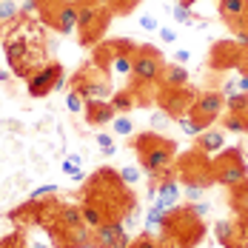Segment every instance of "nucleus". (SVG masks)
<instances>
[{
  "label": "nucleus",
  "instance_id": "obj_1",
  "mask_svg": "<svg viewBox=\"0 0 248 248\" xmlns=\"http://www.w3.org/2000/svg\"><path fill=\"white\" fill-rule=\"evenodd\" d=\"M3 51L9 60V69L15 77H29L34 75L40 66L49 63V40H46V26L34 17H17L15 23L6 29L3 37Z\"/></svg>",
  "mask_w": 248,
  "mask_h": 248
},
{
  "label": "nucleus",
  "instance_id": "obj_2",
  "mask_svg": "<svg viewBox=\"0 0 248 248\" xmlns=\"http://www.w3.org/2000/svg\"><path fill=\"white\" fill-rule=\"evenodd\" d=\"M83 200L97 205L106 223H123L125 211L131 205H137L131 186H125L120 180V171H114V169H97L92 174L83 188Z\"/></svg>",
  "mask_w": 248,
  "mask_h": 248
},
{
  "label": "nucleus",
  "instance_id": "obj_3",
  "mask_svg": "<svg viewBox=\"0 0 248 248\" xmlns=\"http://www.w3.org/2000/svg\"><path fill=\"white\" fill-rule=\"evenodd\" d=\"M163 69H166L163 51L157 49L154 43H140L137 54L131 57V75H128V92L134 94V103L137 106L157 103Z\"/></svg>",
  "mask_w": 248,
  "mask_h": 248
},
{
  "label": "nucleus",
  "instance_id": "obj_4",
  "mask_svg": "<svg viewBox=\"0 0 248 248\" xmlns=\"http://www.w3.org/2000/svg\"><path fill=\"white\" fill-rule=\"evenodd\" d=\"M128 146L137 151L140 157V166L143 171L149 174L151 180H166L171 177L174 171V163H177V143L163 137L160 131H143L137 137L128 140Z\"/></svg>",
  "mask_w": 248,
  "mask_h": 248
},
{
  "label": "nucleus",
  "instance_id": "obj_5",
  "mask_svg": "<svg viewBox=\"0 0 248 248\" xmlns=\"http://www.w3.org/2000/svg\"><path fill=\"white\" fill-rule=\"evenodd\" d=\"M160 237L180 248H197L205 237V220L191 211V205H177L166 211Z\"/></svg>",
  "mask_w": 248,
  "mask_h": 248
},
{
  "label": "nucleus",
  "instance_id": "obj_6",
  "mask_svg": "<svg viewBox=\"0 0 248 248\" xmlns=\"http://www.w3.org/2000/svg\"><path fill=\"white\" fill-rule=\"evenodd\" d=\"M174 171H177V180L183 186H200V188L217 186L214 183V160L197 146L186 154H180V160L174 163Z\"/></svg>",
  "mask_w": 248,
  "mask_h": 248
},
{
  "label": "nucleus",
  "instance_id": "obj_7",
  "mask_svg": "<svg viewBox=\"0 0 248 248\" xmlns=\"http://www.w3.org/2000/svg\"><path fill=\"white\" fill-rule=\"evenodd\" d=\"M111 12L106 9V6H100V3H89V6H80L77 9V37H80V46H97L103 43V37H106V29L111 23Z\"/></svg>",
  "mask_w": 248,
  "mask_h": 248
},
{
  "label": "nucleus",
  "instance_id": "obj_8",
  "mask_svg": "<svg viewBox=\"0 0 248 248\" xmlns=\"http://www.w3.org/2000/svg\"><path fill=\"white\" fill-rule=\"evenodd\" d=\"M243 180H248V160L243 146H231V149L217 151V157H214V183L225 186V188H234Z\"/></svg>",
  "mask_w": 248,
  "mask_h": 248
},
{
  "label": "nucleus",
  "instance_id": "obj_9",
  "mask_svg": "<svg viewBox=\"0 0 248 248\" xmlns=\"http://www.w3.org/2000/svg\"><path fill=\"white\" fill-rule=\"evenodd\" d=\"M69 86H72V92H77L83 100H89V97L111 100V94H114L108 75H106V72H100L94 63H86V66H80L75 75H72Z\"/></svg>",
  "mask_w": 248,
  "mask_h": 248
},
{
  "label": "nucleus",
  "instance_id": "obj_10",
  "mask_svg": "<svg viewBox=\"0 0 248 248\" xmlns=\"http://www.w3.org/2000/svg\"><path fill=\"white\" fill-rule=\"evenodd\" d=\"M37 17L43 26H49L60 34L77 31V6H72L69 0H40Z\"/></svg>",
  "mask_w": 248,
  "mask_h": 248
},
{
  "label": "nucleus",
  "instance_id": "obj_11",
  "mask_svg": "<svg viewBox=\"0 0 248 248\" xmlns=\"http://www.w3.org/2000/svg\"><path fill=\"white\" fill-rule=\"evenodd\" d=\"M225 114V97L223 92H197L194 106L188 108V117L191 123L197 125V131H205L217 123Z\"/></svg>",
  "mask_w": 248,
  "mask_h": 248
},
{
  "label": "nucleus",
  "instance_id": "obj_12",
  "mask_svg": "<svg viewBox=\"0 0 248 248\" xmlns=\"http://www.w3.org/2000/svg\"><path fill=\"white\" fill-rule=\"evenodd\" d=\"M194 100H197V89H191V86H177V89L160 86V92H157L160 111H166L171 120H177L180 114H188V108L194 106Z\"/></svg>",
  "mask_w": 248,
  "mask_h": 248
},
{
  "label": "nucleus",
  "instance_id": "obj_13",
  "mask_svg": "<svg viewBox=\"0 0 248 248\" xmlns=\"http://www.w3.org/2000/svg\"><path fill=\"white\" fill-rule=\"evenodd\" d=\"M63 72V66L57 63V60H49L46 66H40L34 75L26 80V92H29V97H49L51 92H54V83H57V75Z\"/></svg>",
  "mask_w": 248,
  "mask_h": 248
},
{
  "label": "nucleus",
  "instance_id": "obj_14",
  "mask_svg": "<svg viewBox=\"0 0 248 248\" xmlns=\"http://www.w3.org/2000/svg\"><path fill=\"white\" fill-rule=\"evenodd\" d=\"M240 43L237 40H217L211 46L208 54V69L211 72H225V69H237V60H240Z\"/></svg>",
  "mask_w": 248,
  "mask_h": 248
},
{
  "label": "nucleus",
  "instance_id": "obj_15",
  "mask_svg": "<svg viewBox=\"0 0 248 248\" xmlns=\"http://www.w3.org/2000/svg\"><path fill=\"white\" fill-rule=\"evenodd\" d=\"M131 237L123 223H103L92 231V246L94 248H128Z\"/></svg>",
  "mask_w": 248,
  "mask_h": 248
},
{
  "label": "nucleus",
  "instance_id": "obj_16",
  "mask_svg": "<svg viewBox=\"0 0 248 248\" xmlns=\"http://www.w3.org/2000/svg\"><path fill=\"white\" fill-rule=\"evenodd\" d=\"M154 183H157L154 205H157L160 211H171V208H177V202H180V194H183V183L177 180V174L166 177V180H154Z\"/></svg>",
  "mask_w": 248,
  "mask_h": 248
},
{
  "label": "nucleus",
  "instance_id": "obj_17",
  "mask_svg": "<svg viewBox=\"0 0 248 248\" xmlns=\"http://www.w3.org/2000/svg\"><path fill=\"white\" fill-rule=\"evenodd\" d=\"M114 106H111V100H97V97H89L86 100V106H83V117H86V123L89 125H106L114 120Z\"/></svg>",
  "mask_w": 248,
  "mask_h": 248
},
{
  "label": "nucleus",
  "instance_id": "obj_18",
  "mask_svg": "<svg viewBox=\"0 0 248 248\" xmlns=\"http://www.w3.org/2000/svg\"><path fill=\"white\" fill-rule=\"evenodd\" d=\"M194 140H197L194 146L202 149L205 154H217V151L225 149V131H217V128H205V131H200Z\"/></svg>",
  "mask_w": 248,
  "mask_h": 248
},
{
  "label": "nucleus",
  "instance_id": "obj_19",
  "mask_svg": "<svg viewBox=\"0 0 248 248\" xmlns=\"http://www.w3.org/2000/svg\"><path fill=\"white\" fill-rule=\"evenodd\" d=\"M228 205H231L234 217H246L248 220V180H243L234 188H228Z\"/></svg>",
  "mask_w": 248,
  "mask_h": 248
},
{
  "label": "nucleus",
  "instance_id": "obj_20",
  "mask_svg": "<svg viewBox=\"0 0 248 248\" xmlns=\"http://www.w3.org/2000/svg\"><path fill=\"white\" fill-rule=\"evenodd\" d=\"M160 86H169V89H177V86H188V69L180 66V63H166L163 69V77H160Z\"/></svg>",
  "mask_w": 248,
  "mask_h": 248
},
{
  "label": "nucleus",
  "instance_id": "obj_21",
  "mask_svg": "<svg viewBox=\"0 0 248 248\" xmlns=\"http://www.w3.org/2000/svg\"><path fill=\"white\" fill-rule=\"evenodd\" d=\"M214 237H217V243L223 248H234L237 243V220H217L214 223Z\"/></svg>",
  "mask_w": 248,
  "mask_h": 248
},
{
  "label": "nucleus",
  "instance_id": "obj_22",
  "mask_svg": "<svg viewBox=\"0 0 248 248\" xmlns=\"http://www.w3.org/2000/svg\"><path fill=\"white\" fill-rule=\"evenodd\" d=\"M223 123V131H231V134H248V111H225L220 117Z\"/></svg>",
  "mask_w": 248,
  "mask_h": 248
},
{
  "label": "nucleus",
  "instance_id": "obj_23",
  "mask_svg": "<svg viewBox=\"0 0 248 248\" xmlns=\"http://www.w3.org/2000/svg\"><path fill=\"white\" fill-rule=\"evenodd\" d=\"M217 9H220V17L225 26H231L243 12L248 9V0H217Z\"/></svg>",
  "mask_w": 248,
  "mask_h": 248
},
{
  "label": "nucleus",
  "instance_id": "obj_24",
  "mask_svg": "<svg viewBox=\"0 0 248 248\" xmlns=\"http://www.w3.org/2000/svg\"><path fill=\"white\" fill-rule=\"evenodd\" d=\"M111 106H114V111L117 114H128V111H134V94L128 92V89H120V92H114L111 94Z\"/></svg>",
  "mask_w": 248,
  "mask_h": 248
},
{
  "label": "nucleus",
  "instance_id": "obj_25",
  "mask_svg": "<svg viewBox=\"0 0 248 248\" xmlns=\"http://www.w3.org/2000/svg\"><path fill=\"white\" fill-rule=\"evenodd\" d=\"M80 214H83V223H86V228H92V231H94V228H100V225L106 223L97 205H92V202H86V200L80 202Z\"/></svg>",
  "mask_w": 248,
  "mask_h": 248
},
{
  "label": "nucleus",
  "instance_id": "obj_26",
  "mask_svg": "<svg viewBox=\"0 0 248 248\" xmlns=\"http://www.w3.org/2000/svg\"><path fill=\"white\" fill-rule=\"evenodd\" d=\"M100 6H106L114 17H120V15H131L134 12V6L140 3V0H97Z\"/></svg>",
  "mask_w": 248,
  "mask_h": 248
},
{
  "label": "nucleus",
  "instance_id": "obj_27",
  "mask_svg": "<svg viewBox=\"0 0 248 248\" xmlns=\"http://www.w3.org/2000/svg\"><path fill=\"white\" fill-rule=\"evenodd\" d=\"M17 17H20V6H17L15 0H0V26L9 29Z\"/></svg>",
  "mask_w": 248,
  "mask_h": 248
},
{
  "label": "nucleus",
  "instance_id": "obj_28",
  "mask_svg": "<svg viewBox=\"0 0 248 248\" xmlns=\"http://www.w3.org/2000/svg\"><path fill=\"white\" fill-rule=\"evenodd\" d=\"M228 29H231V34H234V40H237L240 46H248V9L228 26Z\"/></svg>",
  "mask_w": 248,
  "mask_h": 248
},
{
  "label": "nucleus",
  "instance_id": "obj_29",
  "mask_svg": "<svg viewBox=\"0 0 248 248\" xmlns=\"http://www.w3.org/2000/svg\"><path fill=\"white\" fill-rule=\"evenodd\" d=\"M111 131H114L117 137H131V134H134V120H131L128 114H114Z\"/></svg>",
  "mask_w": 248,
  "mask_h": 248
},
{
  "label": "nucleus",
  "instance_id": "obj_30",
  "mask_svg": "<svg viewBox=\"0 0 248 248\" xmlns=\"http://www.w3.org/2000/svg\"><path fill=\"white\" fill-rule=\"evenodd\" d=\"M163 217H166V211H160L157 205H151L149 211H146V231L149 234H160L163 231Z\"/></svg>",
  "mask_w": 248,
  "mask_h": 248
},
{
  "label": "nucleus",
  "instance_id": "obj_31",
  "mask_svg": "<svg viewBox=\"0 0 248 248\" xmlns=\"http://www.w3.org/2000/svg\"><path fill=\"white\" fill-rule=\"evenodd\" d=\"M128 248H166L163 246V240H160V234H149V231H143L140 237H134Z\"/></svg>",
  "mask_w": 248,
  "mask_h": 248
},
{
  "label": "nucleus",
  "instance_id": "obj_32",
  "mask_svg": "<svg viewBox=\"0 0 248 248\" xmlns=\"http://www.w3.org/2000/svg\"><path fill=\"white\" fill-rule=\"evenodd\" d=\"M225 111H248V92H237L225 97Z\"/></svg>",
  "mask_w": 248,
  "mask_h": 248
},
{
  "label": "nucleus",
  "instance_id": "obj_33",
  "mask_svg": "<svg viewBox=\"0 0 248 248\" xmlns=\"http://www.w3.org/2000/svg\"><path fill=\"white\" fill-rule=\"evenodd\" d=\"M0 248H29V246H26L23 231H20V228H15L12 234H6V237L0 240Z\"/></svg>",
  "mask_w": 248,
  "mask_h": 248
},
{
  "label": "nucleus",
  "instance_id": "obj_34",
  "mask_svg": "<svg viewBox=\"0 0 248 248\" xmlns=\"http://www.w3.org/2000/svg\"><path fill=\"white\" fill-rule=\"evenodd\" d=\"M111 72H114V75L128 77L131 75V57H128V54H117V57L111 60Z\"/></svg>",
  "mask_w": 248,
  "mask_h": 248
},
{
  "label": "nucleus",
  "instance_id": "obj_35",
  "mask_svg": "<svg viewBox=\"0 0 248 248\" xmlns=\"http://www.w3.org/2000/svg\"><path fill=\"white\" fill-rule=\"evenodd\" d=\"M97 146H100V154L103 157H114V151H117V146H114V140H111V134H106V131H100L97 137Z\"/></svg>",
  "mask_w": 248,
  "mask_h": 248
},
{
  "label": "nucleus",
  "instance_id": "obj_36",
  "mask_svg": "<svg viewBox=\"0 0 248 248\" xmlns=\"http://www.w3.org/2000/svg\"><path fill=\"white\" fill-rule=\"evenodd\" d=\"M171 15H174L177 23H194V20H197V17L191 15V6H183V3H174Z\"/></svg>",
  "mask_w": 248,
  "mask_h": 248
},
{
  "label": "nucleus",
  "instance_id": "obj_37",
  "mask_svg": "<svg viewBox=\"0 0 248 248\" xmlns=\"http://www.w3.org/2000/svg\"><path fill=\"white\" fill-rule=\"evenodd\" d=\"M237 220V243L234 248H248V220L246 217H234Z\"/></svg>",
  "mask_w": 248,
  "mask_h": 248
},
{
  "label": "nucleus",
  "instance_id": "obj_38",
  "mask_svg": "<svg viewBox=\"0 0 248 248\" xmlns=\"http://www.w3.org/2000/svg\"><path fill=\"white\" fill-rule=\"evenodd\" d=\"M149 123H151V131H163V128H169L174 120L166 114V111H154V114L149 117Z\"/></svg>",
  "mask_w": 248,
  "mask_h": 248
},
{
  "label": "nucleus",
  "instance_id": "obj_39",
  "mask_svg": "<svg viewBox=\"0 0 248 248\" xmlns=\"http://www.w3.org/2000/svg\"><path fill=\"white\" fill-rule=\"evenodd\" d=\"M83 106H86V100L80 97L77 92H72V89H69V94H66V108H69L72 114H83Z\"/></svg>",
  "mask_w": 248,
  "mask_h": 248
},
{
  "label": "nucleus",
  "instance_id": "obj_40",
  "mask_svg": "<svg viewBox=\"0 0 248 248\" xmlns=\"http://www.w3.org/2000/svg\"><path fill=\"white\" fill-rule=\"evenodd\" d=\"M140 177H143V171H140V169H134V166L120 169V180H123L125 186H137V183H140Z\"/></svg>",
  "mask_w": 248,
  "mask_h": 248
},
{
  "label": "nucleus",
  "instance_id": "obj_41",
  "mask_svg": "<svg viewBox=\"0 0 248 248\" xmlns=\"http://www.w3.org/2000/svg\"><path fill=\"white\" fill-rule=\"evenodd\" d=\"M174 123L180 125V131H183V134H188V137H197V134H200L197 125L191 123V117H188V114H180V117H177Z\"/></svg>",
  "mask_w": 248,
  "mask_h": 248
},
{
  "label": "nucleus",
  "instance_id": "obj_42",
  "mask_svg": "<svg viewBox=\"0 0 248 248\" xmlns=\"http://www.w3.org/2000/svg\"><path fill=\"white\" fill-rule=\"evenodd\" d=\"M140 217H143V211H140V205H131V208L125 211V217H123V225H125V231H128V228H134V225L140 223Z\"/></svg>",
  "mask_w": 248,
  "mask_h": 248
},
{
  "label": "nucleus",
  "instance_id": "obj_43",
  "mask_svg": "<svg viewBox=\"0 0 248 248\" xmlns=\"http://www.w3.org/2000/svg\"><path fill=\"white\" fill-rule=\"evenodd\" d=\"M60 169H63L66 177H72L75 171H80V154H69V157L63 160V166H60Z\"/></svg>",
  "mask_w": 248,
  "mask_h": 248
},
{
  "label": "nucleus",
  "instance_id": "obj_44",
  "mask_svg": "<svg viewBox=\"0 0 248 248\" xmlns=\"http://www.w3.org/2000/svg\"><path fill=\"white\" fill-rule=\"evenodd\" d=\"M202 191H205V188H200V186H183V194H186L188 202H200V200H202Z\"/></svg>",
  "mask_w": 248,
  "mask_h": 248
},
{
  "label": "nucleus",
  "instance_id": "obj_45",
  "mask_svg": "<svg viewBox=\"0 0 248 248\" xmlns=\"http://www.w3.org/2000/svg\"><path fill=\"white\" fill-rule=\"evenodd\" d=\"M37 6H40V0H23V3H20V15H23V17H31V15L37 12Z\"/></svg>",
  "mask_w": 248,
  "mask_h": 248
},
{
  "label": "nucleus",
  "instance_id": "obj_46",
  "mask_svg": "<svg viewBox=\"0 0 248 248\" xmlns=\"http://www.w3.org/2000/svg\"><path fill=\"white\" fill-rule=\"evenodd\" d=\"M188 205H191V211H194L197 217H202V220L211 214V205H208V202H188Z\"/></svg>",
  "mask_w": 248,
  "mask_h": 248
},
{
  "label": "nucleus",
  "instance_id": "obj_47",
  "mask_svg": "<svg viewBox=\"0 0 248 248\" xmlns=\"http://www.w3.org/2000/svg\"><path fill=\"white\" fill-rule=\"evenodd\" d=\"M51 194H57V186H40V188H34V191H31V200L51 197Z\"/></svg>",
  "mask_w": 248,
  "mask_h": 248
},
{
  "label": "nucleus",
  "instance_id": "obj_48",
  "mask_svg": "<svg viewBox=\"0 0 248 248\" xmlns=\"http://www.w3.org/2000/svg\"><path fill=\"white\" fill-rule=\"evenodd\" d=\"M237 72L240 75H248V46L240 49V60H237Z\"/></svg>",
  "mask_w": 248,
  "mask_h": 248
},
{
  "label": "nucleus",
  "instance_id": "obj_49",
  "mask_svg": "<svg viewBox=\"0 0 248 248\" xmlns=\"http://www.w3.org/2000/svg\"><path fill=\"white\" fill-rule=\"evenodd\" d=\"M157 34H160V40H163V43H174V40H177L174 29H169V26H160V29H157Z\"/></svg>",
  "mask_w": 248,
  "mask_h": 248
},
{
  "label": "nucleus",
  "instance_id": "obj_50",
  "mask_svg": "<svg viewBox=\"0 0 248 248\" xmlns=\"http://www.w3.org/2000/svg\"><path fill=\"white\" fill-rule=\"evenodd\" d=\"M220 92H223V97H231V94H237V92H240V83H237V80H225Z\"/></svg>",
  "mask_w": 248,
  "mask_h": 248
},
{
  "label": "nucleus",
  "instance_id": "obj_51",
  "mask_svg": "<svg viewBox=\"0 0 248 248\" xmlns=\"http://www.w3.org/2000/svg\"><path fill=\"white\" fill-rule=\"evenodd\" d=\"M140 26H143L146 31H157V29H160L157 17H151V15H143V17H140Z\"/></svg>",
  "mask_w": 248,
  "mask_h": 248
},
{
  "label": "nucleus",
  "instance_id": "obj_52",
  "mask_svg": "<svg viewBox=\"0 0 248 248\" xmlns=\"http://www.w3.org/2000/svg\"><path fill=\"white\" fill-rule=\"evenodd\" d=\"M188 60H191V54H188V51H186V49H177V54H174V63H180V66H186Z\"/></svg>",
  "mask_w": 248,
  "mask_h": 248
},
{
  "label": "nucleus",
  "instance_id": "obj_53",
  "mask_svg": "<svg viewBox=\"0 0 248 248\" xmlns=\"http://www.w3.org/2000/svg\"><path fill=\"white\" fill-rule=\"evenodd\" d=\"M63 86H66V72H60V75H57V83H54V92H60Z\"/></svg>",
  "mask_w": 248,
  "mask_h": 248
},
{
  "label": "nucleus",
  "instance_id": "obj_54",
  "mask_svg": "<svg viewBox=\"0 0 248 248\" xmlns=\"http://www.w3.org/2000/svg\"><path fill=\"white\" fill-rule=\"evenodd\" d=\"M237 83H240V92H248V75H240Z\"/></svg>",
  "mask_w": 248,
  "mask_h": 248
},
{
  "label": "nucleus",
  "instance_id": "obj_55",
  "mask_svg": "<svg viewBox=\"0 0 248 248\" xmlns=\"http://www.w3.org/2000/svg\"><path fill=\"white\" fill-rule=\"evenodd\" d=\"M29 248H49V243H43V240H31Z\"/></svg>",
  "mask_w": 248,
  "mask_h": 248
},
{
  "label": "nucleus",
  "instance_id": "obj_56",
  "mask_svg": "<svg viewBox=\"0 0 248 248\" xmlns=\"http://www.w3.org/2000/svg\"><path fill=\"white\" fill-rule=\"evenodd\" d=\"M69 3H72V6H77V9H80V6H89V3H97V0H69Z\"/></svg>",
  "mask_w": 248,
  "mask_h": 248
},
{
  "label": "nucleus",
  "instance_id": "obj_57",
  "mask_svg": "<svg viewBox=\"0 0 248 248\" xmlns=\"http://www.w3.org/2000/svg\"><path fill=\"white\" fill-rule=\"evenodd\" d=\"M72 180H75V183H83V180H86V174H83V171H75V174H72Z\"/></svg>",
  "mask_w": 248,
  "mask_h": 248
},
{
  "label": "nucleus",
  "instance_id": "obj_58",
  "mask_svg": "<svg viewBox=\"0 0 248 248\" xmlns=\"http://www.w3.org/2000/svg\"><path fill=\"white\" fill-rule=\"evenodd\" d=\"M177 3H183V6H194L197 0H177Z\"/></svg>",
  "mask_w": 248,
  "mask_h": 248
},
{
  "label": "nucleus",
  "instance_id": "obj_59",
  "mask_svg": "<svg viewBox=\"0 0 248 248\" xmlns=\"http://www.w3.org/2000/svg\"><path fill=\"white\" fill-rule=\"evenodd\" d=\"M0 34H3V26H0Z\"/></svg>",
  "mask_w": 248,
  "mask_h": 248
}]
</instances>
